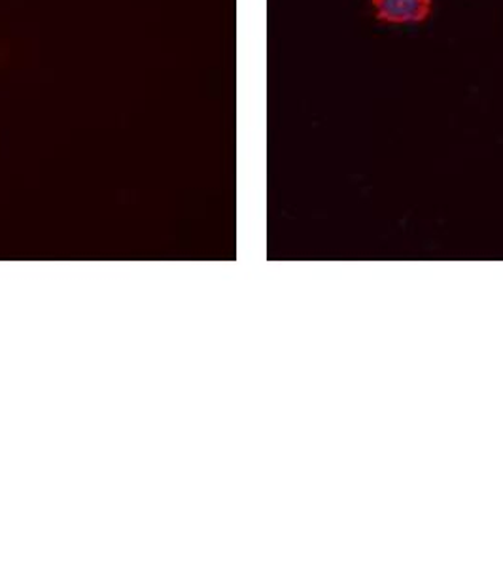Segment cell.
Here are the masks:
<instances>
[{
	"label": "cell",
	"instance_id": "6da1fadb",
	"mask_svg": "<svg viewBox=\"0 0 503 567\" xmlns=\"http://www.w3.org/2000/svg\"><path fill=\"white\" fill-rule=\"evenodd\" d=\"M369 10L382 25H422L432 20L433 0H369Z\"/></svg>",
	"mask_w": 503,
	"mask_h": 567
}]
</instances>
